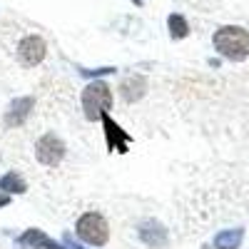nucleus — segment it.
<instances>
[{"mask_svg": "<svg viewBox=\"0 0 249 249\" xmlns=\"http://www.w3.org/2000/svg\"><path fill=\"white\" fill-rule=\"evenodd\" d=\"M45 40L40 37V35H25L23 40H20V45H18V60H20V65H25V68H35L43 62L45 57Z\"/></svg>", "mask_w": 249, "mask_h": 249, "instance_id": "nucleus-5", "label": "nucleus"}, {"mask_svg": "<svg viewBox=\"0 0 249 249\" xmlns=\"http://www.w3.org/2000/svg\"><path fill=\"white\" fill-rule=\"evenodd\" d=\"M144 92H147V80H144L142 75H130L122 80L120 85V95L124 102H137Z\"/></svg>", "mask_w": 249, "mask_h": 249, "instance_id": "nucleus-10", "label": "nucleus"}, {"mask_svg": "<svg viewBox=\"0 0 249 249\" xmlns=\"http://www.w3.org/2000/svg\"><path fill=\"white\" fill-rule=\"evenodd\" d=\"M167 28H170V35H172L175 40H182V37L190 35V23H187L179 13H172V15L167 18Z\"/></svg>", "mask_w": 249, "mask_h": 249, "instance_id": "nucleus-13", "label": "nucleus"}, {"mask_svg": "<svg viewBox=\"0 0 249 249\" xmlns=\"http://www.w3.org/2000/svg\"><path fill=\"white\" fill-rule=\"evenodd\" d=\"M132 3H135V5H142V3H144V0H132Z\"/></svg>", "mask_w": 249, "mask_h": 249, "instance_id": "nucleus-16", "label": "nucleus"}, {"mask_svg": "<svg viewBox=\"0 0 249 249\" xmlns=\"http://www.w3.org/2000/svg\"><path fill=\"white\" fill-rule=\"evenodd\" d=\"M137 234H140V239H142L144 244L152 247V249L167 247V230H164L160 222H155V219H144V222L140 224Z\"/></svg>", "mask_w": 249, "mask_h": 249, "instance_id": "nucleus-7", "label": "nucleus"}, {"mask_svg": "<svg viewBox=\"0 0 249 249\" xmlns=\"http://www.w3.org/2000/svg\"><path fill=\"white\" fill-rule=\"evenodd\" d=\"M82 75H88V77H100V75H112L115 68H100V70H85V68H80Z\"/></svg>", "mask_w": 249, "mask_h": 249, "instance_id": "nucleus-14", "label": "nucleus"}, {"mask_svg": "<svg viewBox=\"0 0 249 249\" xmlns=\"http://www.w3.org/2000/svg\"><path fill=\"white\" fill-rule=\"evenodd\" d=\"M212 43H214V50L222 57L232 60V62H242V60L249 57V33L244 28L224 25L214 33Z\"/></svg>", "mask_w": 249, "mask_h": 249, "instance_id": "nucleus-1", "label": "nucleus"}, {"mask_svg": "<svg viewBox=\"0 0 249 249\" xmlns=\"http://www.w3.org/2000/svg\"><path fill=\"white\" fill-rule=\"evenodd\" d=\"M0 192H5V195H25L28 192V184L25 179L15 175V172H5L3 177H0Z\"/></svg>", "mask_w": 249, "mask_h": 249, "instance_id": "nucleus-12", "label": "nucleus"}, {"mask_svg": "<svg viewBox=\"0 0 249 249\" xmlns=\"http://www.w3.org/2000/svg\"><path fill=\"white\" fill-rule=\"evenodd\" d=\"M35 157H37L40 164H45V167H57L62 162V157H65V142L57 135L48 132L35 142Z\"/></svg>", "mask_w": 249, "mask_h": 249, "instance_id": "nucleus-4", "label": "nucleus"}, {"mask_svg": "<svg viewBox=\"0 0 249 249\" xmlns=\"http://www.w3.org/2000/svg\"><path fill=\"white\" fill-rule=\"evenodd\" d=\"M112 100L115 97H112V90H110L107 82L95 80L82 90V112H85V117L90 122H95L112 110Z\"/></svg>", "mask_w": 249, "mask_h": 249, "instance_id": "nucleus-2", "label": "nucleus"}, {"mask_svg": "<svg viewBox=\"0 0 249 249\" xmlns=\"http://www.w3.org/2000/svg\"><path fill=\"white\" fill-rule=\"evenodd\" d=\"M33 107H35L33 97H18V100H13L8 112H5V124H8V127H20V124L30 117Z\"/></svg>", "mask_w": 249, "mask_h": 249, "instance_id": "nucleus-9", "label": "nucleus"}, {"mask_svg": "<svg viewBox=\"0 0 249 249\" xmlns=\"http://www.w3.org/2000/svg\"><path fill=\"white\" fill-rule=\"evenodd\" d=\"M8 204H10V195L0 192V210H3V207H8Z\"/></svg>", "mask_w": 249, "mask_h": 249, "instance_id": "nucleus-15", "label": "nucleus"}, {"mask_svg": "<svg viewBox=\"0 0 249 249\" xmlns=\"http://www.w3.org/2000/svg\"><path fill=\"white\" fill-rule=\"evenodd\" d=\"M244 239V230L242 227H234V230H222L214 237V249H239Z\"/></svg>", "mask_w": 249, "mask_h": 249, "instance_id": "nucleus-11", "label": "nucleus"}, {"mask_svg": "<svg viewBox=\"0 0 249 249\" xmlns=\"http://www.w3.org/2000/svg\"><path fill=\"white\" fill-rule=\"evenodd\" d=\"M23 247H30V249H70V247H65V244H60V242H55L53 237H48L43 230H25L23 234H20V239H18ZM77 249H85V247H77Z\"/></svg>", "mask_w": 249, "mask_h": 249, "instance_id": "nucleus-8", "label": "nucleus"}, {"mask_svg": "<svg viewBox=\"0 0 249 249\" xmlns=\"http://www.w3.org/2000/svg\"><path fill=\"white\" fill-rule=\"evenodd\" d=\"M202 249H210V247H202Z\"/></svg>", "mask_w": 249, "mask_h": 249, "instance_id": "nucleus-17", "label": "nucleus"}, {"mask_svg": "<svg viewBox=\"0 0 249 249\" xmlns=\"http://www.w3.org/2000/svg\"><path fill=\"white\" fill-rule=\"evenodd\" d=\"M102 120V127H105V137H107V150L110 152H120V155H124L130 150V142H132V137L124 132L120 124L110 117V115H102L100 117Z\"/></svg>", "mask_w": 249, "mask_h": 249, "instance_id": "nucleus-6", "label": "nucleus"}, {"mask_svg": "<svg viewBox=\"0 0 249 249\" xmlns=\"http://www.w3.org/2000/svg\"><path fill=\"white\" fill-rule=\"evenodd\" d=\"M75 232L85 244L102 247V244H107V239H110V224L100 212H85L77 219Z\"/></svg>", "mask_w": 249, "mask_h": 249, "instance_id": "nucleus-3", "label": "nucleus"}]
</instances>
